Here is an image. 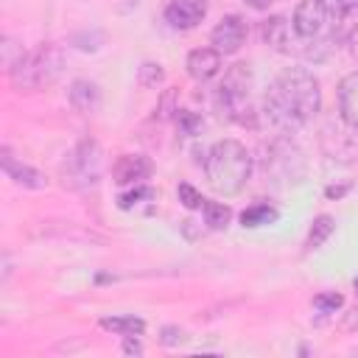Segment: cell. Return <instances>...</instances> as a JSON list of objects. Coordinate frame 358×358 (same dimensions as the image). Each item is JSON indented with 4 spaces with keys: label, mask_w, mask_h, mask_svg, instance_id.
<instances>
[{
    "label": "cell",
    "mask_w": 358,
    "mask_h": 358,
    "mask_svg": "<svg viewBox=\"0 0 358 358\" xmlns=\"http://www.w3.org/2000/svg\"><path fill=\"white\" fill-rule=\"evenodd\" d=\"M266 115L280 129H299L322 109V90L310 70L285 67L266 92Z\"/></svg>",
    "instance_id": "obj_1"
},
{
    "label": "cell",
    "mask_w": 358,
    "mask_h": 358,
    "mask_svg": "<svg viewBox=\"0 0 358 358\" xmlns=\"http://www.w3.org/2000/svg\"><path fill=\"white\" fill-rule=\"evenodd\" d=\"M204 173L218 196H238L252 176V154L238 140H218L207 151Z\"/></svg>",
    "instance_id": "obj_2"
},
{
    "label": "cell",
    "mask_w": 358,
    "mask_h": 358,
    "mask_svg": "<svg viewBox=\"0 0 358 358\" xmlns=\"http://www.w3.org/2000/svg\"><path fill=\"white\" fill-rule=\"evenodd\" d=\"M64 70V50L53 42L36 45L34 50L22 53V59L14 64V70L8 73L14 90L20 92H34L42 87H50Z\"/></svg>",
    "instance_id": "obj_3"
},
{
    "label": "cell",
    "mask_w": 358,
    "mask_h": 358,
    "mask_svg": "<svg viewBox=\"0 0 358 358\" xmlns=\"http://www.w3.org/2000/svg\"><path fill=\"white\" fill-rule=\"evenodd\" d=\"M338 14H333L327 8L324 0H299L291 17V28L294 36H299L302 42H316V45H327L330 42V31L338 25Z\"/></svg>",
    "instance_id": "obj_4"
},
{
    "label": "cell",
    "mask_w": 358,
    "mask_h": 358,
    "mask_svg": "<svg viewBox=\"0 0 358 358\" xmlns=\"http://www.w3.org/2000/svg\"><path fill=\"white\" fill-rule=\"evenodd\" d=\"M249 95H252V67L249 64H232L227 73H224V81L218 87V95H215V103H218V112L229 120H238V123H246V115L243 112H252L249 109Z\"/></svg>",
    "instance_id": "obj_5"
},
{
    "label": "cell",
    "mask_w": 358,
    "mask_h": 358,
    "mask_svg": "<svg viewBox=\"0 0 358 358\" xmlns=\"http://www.w3.org/2000/svg\"><path fill=\"white\" fill-rule=\"evenodd\" d=\"M62 176L76 190H90L101 179V148L92 137H84L64 159Z\"/></svg>",
    "instance_id": "obj_6"
},
{
    "label": "cell",
    "mask_w": 358,
    "mask_h": 358,
    "mask_svg": "<svg viewBox=\"0 0 358 358\" xmlns=\"http://www.w3.org/2000/svg\"><path fill=\"white\" fill-rule=\"evenodd\" d=\"M243 39H246V22H243V17H238V14L224 17V20L213 28V34H210V42L215 45V50H218L221 56L238 53L241 45H243Z\"/></svg>",
    "instance_id": "obj_7"
},
{
    "label": "cell",
    "mask_w": 358,
    "mask_h": 358,
    "mask_svg": "<svg viewBox=\"0 0 358 358\" xmlns=\"http://www.w3.org/2000/svg\"><path fill=\"white\" fill-rule=\"evenodd\" d=\"M204 17H207V3L204 0H171L165 6V22L171 28H179V31L196 28Z\"/></svg>",
    "instance_id": "obj_8"
},
{
    "label": "cell",
    "mask_w": 358,
    "mask_h": 358,
    "mask_svg": "<svg viewBox=\"0 0 358 358\" xmlns=\"http://www.w3.org/2000/svg\"><path fill=\"white\" fill-rule=\"evenodd\" d=\"M151 171H154V165H151V159L145 154H123L112 165V179L117 185H137V182L148 179Z\"/></svg>",
    "instance_id": "obj_9"
},
{
    "label": "cell",
    "mask_w": 358,
    "mask_h": 358,
    "mask_svg": "<svg viewBox=\"0 0 358 358\" xmlns=\"http://www.w3.org/2000/svg\"><path fill=\"white\" fill-rule=\"evenodd\" d=\"M185 67H187V76L193 81L204 84V81H210L221 73V53L215 48H196V50L187 53Z\"/></svg>",
    "instance_id": "obj_10"
},
{
    "label": "cell",
    "mask_w": 358,
    "mask_h": 358,
    "mask_svg": "<svg viewBox=\"0 0 358 358\" xmlns=\"http://www.w3.org/2000/svg\"><path fill=\"white\" fill-rule=\"evenodd\" d=\"M0 162H3L6 176H8L14 185H20V187L42 190V187L48 185V179H45L36 168H31V165H25V162H17V159L11 157V151H8V148H3V151H0Z\"/></svg>",
    "instance_id": "obj_11"
},
{
    "label": "cell",
    "mask_w": 358,
    "mask_h": 358,
    "mask_svg": "<svg viewBox=\"0 0 358 358\" xmlns=\"http://www.w3.org/2000/svg\"><path fill=\"white\" fill-rule=\"evenodd\" d=\"M338 112L344 123L358 131V70L344 76L338 84Z\"/></svg>",
    "instance_id": "obj_12"
},
{
    "label": "cell",
    "mask_w": 358,
    "mask_h": 358,
    "mask_svg": "<svg viewBox=\"0 0 358 358\" xmlns=\"http://www.w3.org/2000/svg\"><path fill=\"white\" fill-rule=\"evenodd\" d=\"M70 103H73V109L76 112H81V115H92V112H98L101 109V87L95 84V81H87V78H78V81H73V87H70Z\"/></svg>",
    "instance_id": "obj_13"
},
{
    "label": "cell",
    "mask_w": 358,
    "mask_h": 358,
    "mask_svg": "<svg viewBox=\"0 0 358 358\" xmlns=\"http://www.w3.org/2000/svg\"><path fill=\"white\" fill-rule=\"evenodd\" d=\"M291 25L285 22V17H271L263 22V42L280 53H291Z\"/></svg>",
    "instance_id": "obj_14"
},
{
    "label": "cell",
    "mask_w": 358,
    "mask_h": 358,
    "mask_svg": "<svg viewBox=\"0 0 358 358\" xmlns=\"http://www.w3.org/2000/svg\"><path fill=\"white\" fill-rule=\"evenodd\" d=\"M101 327L109 330V333H117V336H143L145 333V322L140 316H103L101 319Z\"/></svg>",
    "instance_id": "obj_15"
},
{
    "label": "cell",
    "mask_w": 358,
    "mask_h": 358,
    "mask_svg": "<svg viewBox=\"0 0 358 358\" xmlns=\"http://www.w3.org/2000/svg\"><path fill=\"white\" fill-rule=\"evenodd\" d=\"M333 229H336L333 215H316V218H313V224H310V229H308L305 249H308V252H310V249H319V246L333 235Z\"/></svg>",
    "instance_id": "obj_16"
},
{
    "label": "cell",
    "mask_w": 358,
    "mask_h": 358,
    "mask_svg": "<svg viewBox=\"0 0 358 358\" xmlns=\"http://www.w3.org/2000/svg\"><path fill=\"white\" fill-rule=\"evenodd\" d=\"M277 215H280V213H277L274 207H268V204H255V207H249V210L241 213V224L249 227V229H255V227H263V224L277 221Z\"/></svg>",
    "instance_id": "obj_17"
},
{
    "label": "cell",
    "mask_w": 358,
    "mask_h": 358,
    "mask_svg": "<svg viewBox=\"0 0 358 358\" xmlns=\"http://www.w3.org/2000/svg\"><path fill=\"white\" fill-rule=\"evenodd\" d=\"M201 210H204V224L210 229H227V224L232 218V210L227 204H221V201H204Z\"/></svg>",
    "instance_id": "obj_18"
},
{
    "label": "cell",
    "mask_w": 358,
    "mask_h": 358,
    "mask_svg": "<svg viewBox=\"0 0 358 358\" xmlns=\"http://www.w3.org/2000/svg\"><path fill=\"white\" fill-rule=\"evenodd\" d=\"M162 81H165L162 64H157V62L140 64V70H137V84H140V87H157V84H162Z\"/></svg>",
    "instance_id": "obj_19"
},
{
    "label": "cell",
    "mask_w": 358,
    "mask_h": 358,
    "mask_svg": "<svg viewBox=\"0 0 358 358\" xmlns=\"http://www.w3.org/2000/svg\"><path fill=\"white\" fill-rule=\"evenodd\" d=\"M341 305H344V296L336 294V291H324V294L313 296V308H316L319 313H336Z\"/></svg>",
    "instance_id": "obj_20"
},
{
    "label": "cell",
    "mask_w": 358,
    "mask_h": 358,
    "mask_svg": "<svg viewBox=\"0 0 358 358\" xmlns=\"http://www.w3.org/2000/svg\"><path fill=\"white\" fill-rule=\"evenodd\" d=\"M140 199H154V187H148V185H140V187H134V190H129V193H123L120 199H117V207L120 210H131Z\"/></svg>",
    "instance_id": "obj_21"
},
{
    "label": "cell",
    "mask_w": 358,
    "mask_h": 358,
    "mask_svg": "<svg viewBox=\"0 0 358 358\" xmlns=\"http://www.w3.org/2000/svg\"><path fill=\"white\" fill-rule=\"evenodd\" d=\"M179 201L187 207V210H199V207H204V201L207 199H201V193L196 190V187H190V185H179Z\"/></svg>",
    "instance_id": "obj_22"
},
{
    "label": "cell",
    "mask_w": 358,
    "mask_h": 358,
    "mask_svg": "<svg viewBox=\"0 0 358 358\" xmlns=\"http://www.w3.org/2000/svg\"><path fill=\"white\" fill-rule=\"evenodd\" d=\"M176 123H179V129L185 134H193V131L201 129V117L193 115V112H187V109H176Z\"/></svg>",
    "instance_id": "obj_23"
},
{
    "label": "cell",
    "mask_w": 358,
    "mask_h": 358,
    "mask_svg": "<svg viewBox=\"0 0 358 358\" xmlns=\"http://www.w3.org/2000/svg\"><path fill=\"white\" fill-rule=\"evenodd\" d=\"M327 8L338 17H347V14H358V0H324Z\"/></svg>",
    "instance_id": "obj_24"
},
{
    "label": "cell",
    "mask_w": 358,
    "mask_h": 358,
    "mask_svg": "<svg viewBox=\"0 0 358 358\" xmlns=\"http://www.w3.org/2000/svg\"><path fill=\"white\" fill-rule=\"evenodd\" d=\"M159 341H162L165 347H176V344H182V341H185V330H182V327H165Z\"/></svg>",
    "instance_id": "obj_25"
},
{
    "label": "cell",
    "mask_w": 358,
    "mask_h": 358,
    "mask_svg": "<svg viewBox=\"0 0 358 358\" xmlns=\"http://www.w3.org/2000/svg\"><path fill=\"white\" fill-rule=\"evenodd\" d=\"M17 62H20V59H14V42L6 36V39H3V67H6V73H11Z\"/></svg>",
    "instance_id": "obj_26"
},
{
    "label": "cell",
    "mask_w": 358,
    "mask_h": 358,
    "mask_svg": "<svg viewBox=\"0 0 358 358\" xmlns=\"http://www.w3.org/2000/svg\"><path fill=\"white\" fill-rule=\"evenodd\" d=\"M344 333H355L358 330V308L355 310H350V313H344V319H341V324H338Z\"/></svg>",
    "instance_id": "obj_27"
},
{
    "label": "cell",
    "mask_w": 358,
    "mask_h": 358,
    "mask_svg": "<svg viewBox=\"0 0 358 358\" xmlns=\"http://www.w3.org/2000/svg\"><path fill=\"white\" fill-rule=\"evenodd\" d=\"M123 352H126V355H143V344L137 341V336H126V341H123Z\"/></svg>",
    "instance_id": "obj_28"
},
{
    "label": "cell",
    "mask_w": 358,
    "mask_h": 358,
    "mask_svg": "<svg viewBox=\"0 0 358 358\" xmlns=\"http://www.w3.org/2000/svg\"><path fill=\"white\" fill-rule=\"evenodd\" d=\"M347 50L352 53V59H358V25L347 34Z\"/></svg>",
    "instance_id": "obj_29"
},
{
    "label": "cell",
    "mask_w": 358,
    "mask_h": 358,
    "mask_svg": "<svg viewBox=\"0 0 358 358\" xmlns=\"http://www.w3.org/2000/svg\"><path fill=\"white\" fill-rule=\"evenodd\" d=\"M344 193H347V185H341V187H333V185H330V187L324 190L327 199H338V196H344Z\"/></svg>",
    "instance_id": "obj_30"
},
{
    "label": "cell",
    "mask_w": 358,
    "mask_h": 358,
    "mask_svg": "<svg viewBox=\"0 0 358 358\" xmlns=\"http://www.w3.org/2000/svg\"><path fill=\"white\" fill-rule=\"evenodd\" d=\"M246 6H252V8H268L274 0H243Z\"/></svg>",
    "instance_id": "obj_31"
},
{
    "label": "cell",
    "mask_w": 358,
    "mask_h": 358,
    "mask_svg": "<svg viewBox=\"0 0 358 358\" xmlns=\"http://www.w3.org/2000/svg\"><path fill=\"white\" fill-rule=\"evenodd\" d=\"M352 288H355V294H358V277H355V280H352Z\"/></svg>",
    "instance_id": "obj_32"
},
{
    "label": "cell",
    "mask_w": 358,
    "mask_h": 358,
    "mask_svg": "<svg viewBox=\"0 0 358 358\" xmlns=\"http://www.w3.org/2000/svg\"><path fill=\"white\" fill-rule=\"evenodd\" d=\"M352 355H358V347H355V350H352Z\"/></svg>",
    "instance_id": "obj_33"
}]
</instances>
